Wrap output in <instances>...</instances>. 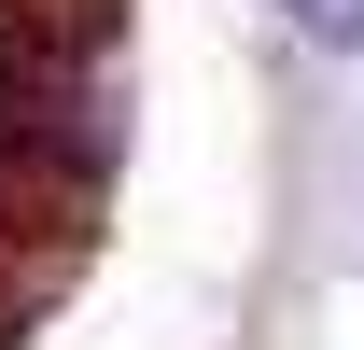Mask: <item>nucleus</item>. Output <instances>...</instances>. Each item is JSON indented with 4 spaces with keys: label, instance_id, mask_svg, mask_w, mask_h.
I'll return each mask as SVG.
<instances>
[{
    "label": "nucleus",
    "instance_id": "1",
    "mask_svg": "<svg viewBox=\"0 0 364 350\" xmlns=\"http://www.w3.org/2000/svg\"><path fill=\"white\" fill-rule=\"evenodd\" d=\"M280 14H294L322 56H364V0H280Z\"/></svg>",
    "mask_w": 364,
    "mask_h": 350
}]
</instances>
